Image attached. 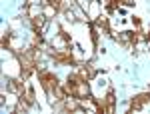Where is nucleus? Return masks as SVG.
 I'll use <instances>...</instances> for the list:
<instances>
[{
	"label": "nucleus",
	"instance_id": "f257e3e1",
	"mask_svg": "<svg viewBox=\"0 0 150 114\" xmlns=\"http://www.w3.org/2000/svg\"><path fill=\"white\" fill-rule=\"evenodd\" d=\"M78 104H80L82 110H88V112H100V110H102V104L94 102L90 96H86V98H78Z\"/></svg>",
	"mask_w": 150,
	"mask_h": 114
},
{
	"label": "nucleus",
	"instance_id": "f03ea898",
	"mask_svg": "<svg viewBox=\"0 0 150 114\" xmlns=\"http://www.w3.org/2000/svg\"><path fill=\"white\" fill-rule=\"evenodd\" d=\"M30 24H32V30H34V32H40V34H42V32L46 30V26H48V18L44 16V14H40V16L32 18Z\"/></svg>",
	"mask_w": 150,
	"mask_h": 114
},
{
	"label": "nucleus",
	"instance_id": "7ed1b4c3",
	"mask_svg": "<svg viewBox=\"0 0 150 114\" xmlns=\"http://www.w3.org/2000/svg\"><path fill=\"white\" fill-rule=\"evenodd\" d=\"M72 94H74L76 98H86V96L90 94V86H88V82H86V80H82V82H78V84L74 86V90H72Z\"/></svg>",
	"mask_w": 150,
	"mask_h": 114
},
{
	"label": "nucleus",
	"instance_id": "20e7f679",
	"mask_svg": "<svg viewBox=\"0 0 150 114\" xmlns=\"http://www.w3.org/2000/svg\"><path fill=\"white\" fill-rule=\"evenodd\" d=\"M6 86H8V90L14 92L16 96H22V92H24L22 78H18V80H6Z\"/></svg>",
	"mask_w": 150,
	"mask_h": 114
},
{
	"label": "nucleus",
	"instance_id": "39448f33",
	"mask_svg": "<svg viewBox=\"0 0 150 114\" xmlns=\"http://www.w3.org/2000/svg\"><path fill=\"white\" fill-rule=\"evenodd\" d=\"M26 14H28V18L32 20L36 16L44 14V8H42V4H30V6H26Z\"/></svg>",
	"mask_w": 150,
	"mask_h": 114
},
{
	"label": "nucleus",
	"instance_id": "423d86ee",
	"mask_svg": "<svg viewBox=\"0 0 150 114\" xmlns=\"http://www.w3.org/2000/svg\"><path fill=\"white\" fill-rule=\"evenodd\" d=\"M76 72H78V74H80V78H82V80H86V82H88V80H92V78H94V74H96V72L92 70V66H80V68L76 70Z\"/></svg>",
	"mask_w": 150,
	"mask_h": 114
},
{
	"label": "nucleus",
	"instance_id": "0eeeda50",
	"mask_svg": "<svg viewBox=\"0 0 150 114\" xmlns=\"http://www.w3.org/2000/svg\"><path fill=\"white\" fill-rule=\"evenodd\" d=\"M148 98H150V94H140V96H136L132 100V110H140L144 104L148 102Z\"/></svg>",
	"mask_w": 150,
	"mask_h": 114
},
{
	"label": "nucleus",
	"instance_id": "6e6552de",
	"mask_svg": "<svg viewBox=\"0 0 150 114\" xmlns=\"http://www.w3.org/2000/svg\"><path fill=\"white\" fill-rule=\"evenodd\" d=\"M22 98L26 100L28 104H34V100H36V96H34V90L32 88H28V90H24L22 92Z\"/></svg>",
	"mask_w": 150,
	"mask_h": 114
},
{
	"label": "nucleus",
	"instance_id": "1a4fd4ad",
	"mask_svg": "<svg viewBox=\"0 0 150 114\" xmlns=\"http://www.w3.org/2000/svg\"><path fill=\"white\" fill-rule=\"evenodd\" d=\"M56 8H54V6H50V4H44V16H46L48 20H50V18H54V16H56Z\"/></svg>",
	"mask_w": 150,
	"mask_h": 114
},
{
	"label": "nucleus",
	"instance_id": "9d476101",
	"mask_svg": "<svg viewBox=\"0 0 150 114\" xmlns=\"http://www.w3.org/2000/svg\"><path fill=\"white\" fill-rule=\"evenodd\" d=\"M74 8V0H60V12Z\"/></svg>",
	"mask_w": 150,
	"mask_h": 114
},
{
	"label": "nucleus",
	"instance_id": "9b49d317",
	"mask_svg": "<svg viewBox=\"0 0 150 114\" xmlns=\"http://www.w3.org/2000/svg\"><path fill=\"white\" fill-rule=\"evenodd\" d=\"M82 58V52H80V46L74 44L72 46V60H80Z\"/></svg>",
	"mask_w": 150,
	"mask_h": 114
},
{
	"label": "nucleus",
	"instance_id": "f8f14e48",
	"mask_svg": "<svg viewBox=\"0 0 150 114\" xmlns=\"http://www.w3.org/2000/svg\"><path fill=\"white\" fill-rule=\"evenodd\" d=\"M48 4H50V6H54V8L60 12V0H48Z\"/></svg>",
	"mask_w": 150,
	"mask_h": 114
},
{
	"label": "nucleus",
	"instance_id": "ddd939ff",
	"mask_svg": "<svg viewBox=\"0 0 150 114\" xmlns=\"http://www.w3.org/2000/svg\"><path fill=\"white\" fill-rule=\"evenodd\" d=\"M30 4H42V0H26V6H30ZM44 6V4H42Z\"/></svg>",
	"mask_w": 150,
	"mask_h": 114
},
{
	"label": "nucleus",
	"instance_id": "4468645a",
	"mask_svg": "<svg viewBox=\"0 0 150 114\" xmlns=\"http://www.w3.org/2000/svg\"><path fill=\"white\" fill-rule=\"evenodd\" d=\"M132 24H134V26L138 28V26H140V18H136V16H134V18H132Z\"/></svg>",
	"mask_w": 150,
	"mask_h": 114
},
{
	"label": "nucleus",
	"instance_id": "2eb2a0df",
	"mask_svg": "<svg viewBox=\"0 0 150 114\" xmlns=\"http://www.w3.org/2000/svg\"><path fill=\"white\" fill-rule=\"evenodd\" d=\"M98 2H100V4H104V6H108V4H110V0H98Z\"/></svg>",
	"mask_w": 150,
	"mask_h": 114
},
{
	"label": "nucleus",
	"instance_id": "dca6fc26",
	"mask_svg": "<svg viewBox=\"0 0 150 114\" xmlns=\"http://www.w3.org/2000/svg\"><path fill=\"white\" fill-rule=\"evenodd\" d=\"M146 38H148V42H150V30H148V34H146Z\"/></svg>",
	"mask_w": 150,
	"mask_h": 114
}]
</instances>
